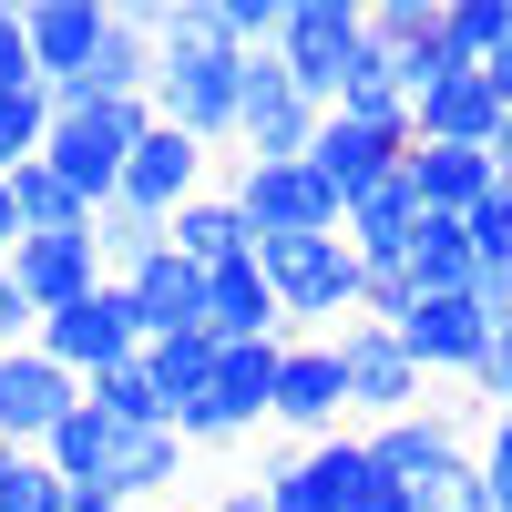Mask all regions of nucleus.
Masks as SVG:
<instances>
[{
  "instance_id": "nucleus-1",
  "label": "nucleus",
  "mask_w": 512,
  "mask_h": 512,
  "mask_svg": "<svg viewBox=\"0 0 512 512\" xmlns=\"http://www.w3.org/2000/svg\"><path fill=\"white\" fill-rule=\"evenodd\" d=\"M256 267H267V287H277L287 338H338V328L359 318L369 267L349 256V236H267V246H256Z\"/></svg>"
},
{
  "instance_id": "nucleus-2",
  "label": "nucleus",
  "mask_w": 512,
  "mask_h": 512,
  "mask_svg": "<svg viewBox=\"0 0 512 512\" xmlns=\"http://www.w3.org/2000/svg\"><path fill=\"white\" fill-rule=\"evenodd\" d=\"M236 103H246V52H226V41H164V72H154V123H175V134H195L205 154L236 144Z\"/></svg>"
},
{
  "instance_id": "nucleus-3",
  "label": "nucleus",
  "mask_w": 512,
  "mask_h": 512,
  "mask_svg": "<svg viewBox=\"0 0 512 512\" xmlns=\"http://www.w3.org/2000/svg\"><path fill=\"white\" fill-rule=\"evenodd\" d=\"M400 93H410V144H502V93H492V82H482V62H461L451 52V41H441V52L431 62H400Z\"/></svg>"
},
{
  "instance_id": "nucleus-4",
  "label": "nucleus",
  "mask_w": 512,
  "mask_h": 512,
  "mask_svg": "<svg viewBox=\"0 0 512 512\" xmlns=\"http://www.w3.org/2000/svg\"><path fill=\"white\" fill-rule=\"evenodd\" d=\"M144 123H154L144 103H52V144H41V164H52V175L103 216V205L123 195V164H134V134H144Z\"/></svg>"
},
{
  "instance_id": "nucleus-5",
  "label": "nucleus",
  "mask_w": 512,
  "mask_h": 512,
  "mask_svg": "<svg viewBox=\"0 0 512 512\" xmlns=\"http://www.w3.org/2000/svg\"><path fill=\"white\" fill-rule=\"evenodd\" d=\"M31 349L52 359V369H72L82 390H93L103 369H134V359H144V328H134V297H123V287L103 277L93 297H82V308H62V318H41V328H31Z\"/></svg>"
},
{
  "instance_id": "nucleus-6",
  "label": "nucleus",
  "mask_w": 512,
  "mask_h": 512,
  "mask_svg": "<svg viewBox=\"0 0 512 512\" xmlns=\"http://www.w3.org/2000/svg\"><path fill=\"white\" fill-rule=\"evenodd\" d=\"M359 41H369V11H359V0H287V21H277V62H287L297 93L328 113V103H338V72H349Z\"/></svg>"
},
{
  "instance_id": "nucleus-7",
  "label": "nucleus",
  "mask_w": 512,
  "mask_h": 512,
  "mask_svg": "<svg viewBox=\"0 0 512 512\" xmlns=\"http://www.w3.org/2000/svg\"><path fill=\"white\" fill-rule=\"evenodd\" d=\"M369 461H379V482H400V492L431 502V492L461 472V461H472V420H461L451 400L410 410V420H379V431H369Z\"/></svg>"
},
{
  "instance_id": "nucleus-8",
  "label": "nucleus",
  "mask_w": 512,
  "mask_h": 512,
  "mask_svg": "<svg viewBox=\"0 0 512 512\" xmlns=\"http://www.w3.org/2000/svg\"><path fill=\"white\" fill-rule=\"evenodd\" d=\"M338 379H349V420H410V410H431V379L410 369V349L390 328H369V318H349L338 328Z\"/></svg>"
},
{
  "instance_id": "nucleus-9",
  "label": "nucleus",
  "mask_w": 512,
  "mask_h": 512,
  "mask_svg": "<svg viewBox=\"0 0 512 512\" xmlns=\"http://www.w3.org/2000/svg\"><path fill=\"white\" fill-rule=\"evenodd\" d=\"M236 216L246 236L267 246V236H338V195L308 175V164H236Z\"/></svg>"
},
{
  "instance_id": "nucleus-10",
  "label": "nucleus",
  "mask_w": 512,
  "mask_h": 512,
  "mask_svg": "<svg viewBox=\"0 0 512 512\" xmlns=\"http://www.w3.org/2000/svg\"><path fill=\"white\" fill-rule=\"evenodd\" d=\"M72 410H82V379H72V369H52L41 349H11V359H0V451H41Z\"/></svg>"
},
{
  "instance_id": "nucleus-11",
  "label": "nucleus",
  "mask_w": 512,
  "mask_h": 512,
  "mask_svg": "<svg viewBox=\"0 0 512 512\" xmlns=\"http://www.w3.org/2000/svg\"><path fill=\"white\" fill-rule=\"evenodd\" d=\"M21 31H31L41 93H62V82H82V72H93V52L113 41V0H31Z\"/></svg>"
},
{
  "instance_id": "nucleus-12",
  "label": "nucleus",
  "mask_w": 512,
  "mask_h": 512,
  "mask_svg": "<svg viewBox=\"0 0 512 512\" xmlns=\"http://www.w3.org/2000/svg\"><path fill=\"white\" fill-rule=\"evenodd\" d=\"M400 154H410V134H379V123L328 113V123H318V144H308V175L338 195V216H349L369 185H390V175H400Z\"/></svg>"
},
{
  "instance_id": "nucleus-13",
  "label": "nucleus",
  "mask_w": 512,
  "mask_h": 512,
  "mask_svg": "<svg viewBox=\"0 0 512 512\" xmlns=\"http://www.w3.org/2000/svg\"><path fill=\"white\" fill-rule=\"evenodd\" d=\"M390 338L410 349V369H420V379H472V369H482V349H492V318L472 308V297H420V308H410Z\"/></svg>"
},
{
  "instance_id": "nucleus-14",
  "label": "nucleus",
  "mask_w": 512,
  "mask_h": 512,
  "mask_svg": "<svg viewBox=\"0 0 512 512\" xmlns=\"http://www.w3.org/2000/svg\"><path fill=\"white\" fill-rule=\"evenodd\" d=\"M205 154L195 134H175V123H144L134 134V164H123V205H144V216H164L175 226V205H195L205 195Z\"/></svg>"
},
{
  "instance_id": "nucleus-15",
  "label": "nucleus",
  "mask_w": 512,
  "mask_h": 512,
  "mask_svg": "<svg viewBox=\"0 0 512 512\" xmlns=\"http://www.w3.org/2000/svg\"><path fill=\"white\" fill-rule=\"evenodd\" d=\"M11 287L31 297V318H62V308H82V297L103 287L93 226H72V236H21V246H11Z\"/></svg>"
},
{
  "instance_id": "nucleus-16",
  "label": "nucleus",
  "mask_w": 512,
  "mask_h": 512,
  "mask_svg": "<svg viewBox=\"0 0 512 512\" xmlns=\"http://www.w3.org/2000/svg\"><path fill=\"white\" fill-rule=\"evenodd\" d=\"M267 420H287V431H308V441H328L338 420H349L338 338H287V359H277V410H267Z\"/></svg>"
},
{
  "instance_id": "nucleus-17",
  "label": "nucleus",
  "mask_w": 512,
  "mask_h": 512,
  "mask_svg": "<svg viewBox=\"0 0 512 512\" xmlns=\"http://www.w3.org/2000/svg\"><path fill=\"white\" fill-rule=\"evenodd\" d=\"M123 297H134V328H144V349L154 338H185V328H205V267H185L175 246L164 256H144L134 277H113Z\"/></svg>"
},
{
  "instance_id": "nucleus-18",
  "label": "nucleus",
  "mask_w": 512,
  "mask_h": 512,
  "mask_svg": "<svg viewBox=\"0 0 512 512\" xmlns=\"http://www.w3.org/2000/svg\"><path fill=\"white\" fill-rule=\"evenodd\" d=\"M400 175H410V195H420V216H472V205L502 185V164H492L482 144H410Z\"/></svg>"
},
{
  "instance_id": "nucleus-19",
  "label": "nucleus",
  "mask_w": 512,
  "mask_h": 512,
  "mask_svg": "<svg viewBox=\"0 0 512 512\" xmlns=\"http://www.w3.org/2000/svg\"><path fill=\"white\" fill-rule=\"evenodd\" d=\"M205 338H216V349H246V338H287L277 287H267V267H256V256H236V267L205 277Z\"/></svg>"
},
{
  "instance_id": "nucleus-20",
  "label": "nucleus",
  "mask_w": 512,
  "mask_h": 512,
  "mask_svg": "<svg viewBox=\"0 0 512 512\" xmlns=\"http://www.w3.org/2000/svg\"><path fill=\"white\" fill-rule=\"evenodd\" d=\"M338 236H349V256L379 277V267H410V236H420V195H410V175H390V185H369L349 216H338Z\"/></svg>"
},
{
  "instance_id": "nucleus-21",
  "label": "nucleus",
  "mask_w": 512,
  "mask_h": 512,
  "mask_svg": "<svg viewBox=\"0 0 512 512\" xmlns=\"http://www.w3.org/2000/svg\"><path fill=\"white\" fill-rule=\"evenodd\" d=\"M328 113H349V123H379V134H410V93H400V62L379 52V41H359L349 72H338V103Z\"/></svg>"
},
{
  "instance_id": "nucleus-22",
  "label": "nucleus",
  "mask_w": 512,
  "mask_h": 512,
  "mask_svg": "<svg viewBox=\"0 0 512 512\" xmlns=\"http://www.w3.org/2000/svg\"><path fill=\"white\" fill-rule=\"evenodd\" d=\"M164 236H175V256H185V267H205V277L236 267V256H256L236 195H195V205H175V226H164Z\"/></svg>"
},
{
  "instance_id": "nucleus-23",
  "label": "nucleus",
  "mask_w": 512,
  "mask_h": 512,
  "mask_svg": "<svg viewBox=\"0 0 512 512\" xmlns=\"http://www.w3.org/2000/svg\"><path fill=\"white\" fill-rule=\"evenodd\" d=\"M277 359H287V338H246V349H216V410L236 420V431H256V420L277 410Z\"/></svg>"
},
{
  "instance_id": "nucleus-24",
  "label": "nucleus",
  "mask_w": 512,
  "mask_h": 512,
  "mask_svg": "<svg viewBox=\"0 0 512 512\" xmlns=\"http://www.w3.org/2000/svg\"><path fill=\"white\" fill-rule=\"evenodd\" d=\"M185 441H175V420H164V431H123V451H113V492H123V512H144V502H164L185 482Z\"/></svg>"
},
{
  "instance_id": "nucleus-25",
  "label": "nucleus",
  "mask_w": 512,
  "mask_h": 512,
  "mask_svg": "<svg viewBox=\"0 0 512 512\" xmlns=\"http://www.w3.org/2000/svg\"><path fill=\"white\" fill-rule=\"evenodd\" d=\"M359 11H369V41L390 62H431L451 41V0H359Z\"/></svg>"
},
{
  "instance_id": "nucleus-26",
  "label": "nucleus",
  "mask_w": 512,
  "mask_h": 512,
  "mask_svg": "<svg viewBox=\"0 0 512 512\" xmlns=\"http://www.w3.org/2000/svg\"><path fill=\"white\" fill-rule=\"evenodd\" d=\"M113 451H123V431H113V420H103L93 400H82V410L62 420V431L41 441V461H52L62 482H103V492H113Z\"/></svg>"
},
{
  "instance_id": "nucleus-27",
  "label": "nucleus",
  "mask_w": 512,
  "mask_h": 512,
  "mask_svg": "<svg viewBox=\"0 0 512 512\" xmlns=\"http://www.w3.org/2000/svg\"><path fill=\"white\" fill-rule=\"evenodd\" d=\"M297 461H308V482H318V502H328V512H349V502L379 482V461H369V431H328V441H308Z\"/></svg>"
},
{
  "instance_id": "nucleus-28",
  "label": "nucleus",
  "mask_w": 512,
  "mask_h": 512,
  "mask_svg": "<svg viewBox=\"0 0 512 512\" xmlns=\"http://www.w3.org/2000/svg\"><path fill=\"white\" fill-rule=\"evenodd\" d=\"M164 246H175V236H164V216H144V205H123V195L93 216V256H103V277H134L144 256H164Z\"/></svg>"
},
{
  "instance_id": "nucleus-29",
  "label": "nucleus",
  "mask_w": 512,
  "mask_h": 512,
  "mask_svg": "<svg viewBox=\"0 0 512 512\" xmlns=\"http://www.w3.org/2000/svg\"><path fill=\"white\" fill-rule=\"evenodd\" d=\"M144 369H154L164 410H185V400H205V390H216V338H205V328H185V338H154V349H144Z\"/></svg>"
},
{
  "instance_id": "nucleus-30",
  "label": "nucleus",
  "mask_w": 512,
  "mask_h": 512,
  "mask_svg": "<svg viewBox=\"0 0 512 512\" xmlns=\"http://www.w3.org/2000/svg\"><path fill=\"white\" fill-rule=\"evenodd\" d=\"M82 400H93V410L113 420V431H164V420H175V410H164V390H154V369H144V359H134V369H103V379H93Z\"/></svg>"
},
{
  "instance_id": "nucleus-31",
  "label": "nucleus",
  "mask_w": 512,
  "mask_h": 512,
  "mask_svg": "<svg viewBox=\"0 0 512 512\" xmlns=\"http://www.w3.org/2000/svg\"><path fill=\"white\" fill-rule=\"evenodd\" d=\"M62 472H52V461H41V451H0V512H62Z\"/></svg>"
},
{
  "instance_id": "nucleus-32",
  "label": "nucleus",
  "mask_w": 512,
  "mask_h": 512,
  "mask_svg": "<svg viewBox=\"0 0 512 512\" xmlns=\"http://www.w3.org/2000/svg\"><path fill=\"white\" fill-rule=\"evenodd\" d=\"M41 144H52V93H21V103H0V175L41 164Z\"/></svg>"
},
{
  "instance_id": "nucleus-33",
  "label": "nucleus",
  "mask_w": 512,
  "mask_h": 512,
  "mask_svg": "<svg viewBox=\"0 0 512 512\" xmlns=\"http://www.w3.org/2000/svg\"><path fill=\"white\" fill-rule=\"evenodd\" d=\"M512 41V0H451V52L461 62H492Z\"/></svg>"
},
{
  "instance_id": "nucleus-34",
  "label": "nucleus",
  "mask_w": 512,
  "mask_h": 512,
  "mask_svg": "<svg viewBox=\"0 0 512 512\" xmlns=\"http://www.w3.org/2000/svg\"><path fill=\"white\" fill-rule=\"evenodd\" d=\"M461 236H472V267H502L512 277V185H492L472 216H461Z\"/></svg>"
},
{
  "instance_id": "nucleus-35",
  "label": "nucleus",
  "mask_w": 512,
  "mask_h": 512,
  "mask_svg": "<svg viewBox=\"0 0 512 512\" xmlns=\"http://www.w3.org/2000/svg\"><path fill=\"white\" fill-rule=\"evenodd\" d=\"M256 502H267V512H328V502H318V482H308V461H297V451H277L267 472H256Z\"/></svg>"
},
{
  "instance_id": "nucleus-36",
  "label": "nucleus",
  "mask_w": 512,
  "mask_h": 512,
  "mask_svg": "<svg viewBox=\"0 0 512 512\" xmlns=\"http://www.w3.org/2000/svg\"><path fill=\"white\" fill-rule=\"evenodd\" d=\"M21 93H41V72H31V31H21V11L0 0V103H21Z\"/></svg>"
},
{
  "instance_id": "nucleus-37",
  "label": "nucleus",
  "mask_w": 512,
  "mask_h": 512,
  "mask_svg": "<svg viewBox=\"0 0 512 512\" xmlns=\"http://www.w3.org/2000/svg\"><path fill=\"white\" fill-rule=\"evenodd\" d=\"M472 390H482L492 410H512V318L492 328V349H482V369H472Z\"/></svg>"
},
{
  "instance_id": "nucleus-38",
  "label": "nucleus",
  "mask_w": 512,
  "mask_h": 512,
  "mask_svg": "<svg viewBox=\"0 0 512 512\" xmlns=\"http://www.w3.org/2000/svg\"><path fill=\"white\" fill-rule=\"evenodd\" d=\"M420 512H492V482H482V461H461V472H451L431 502H420Z\"/></svg>"
},
{
  "instance_id": "nucleus-39",
  "label": "nucleus",
  "mask_w": 512,
  "mask_h": 512,
  "mask_svg": "<svg viewBox=\"0 0 512 512\" xmlns=\"http://www.w3.org/2000/svg\"><path fill=\"white\" fill-rule=\"evenodd\" d=\"M31 328H41V318H31V297L11 287V256H0V359H11V349H31Z\"/></svg>"
},
{
  "instance_id": "nucleus-40",
  "label": "nucleus",
  "mask_w": 512,
  "mask_h": 512,
  "mask_svg": "<svg viewBox=\"0 0 512 512\" xmlns=\"http://www.w3.org/2000/svg\"><path fill=\"white\" fill-rule=\"evenodd\" d=\"M472 461H482V482H492V492H512V410L482 420V451H472Z\"/></svg>"
},
{
  "instance_id": "nucleus-41",
  "label": "nucleus",
  "mask_w": 512,
  "mask_h": 512,
  "mask_svg": "<svg viewBox=\"0 0 512 512\" xmlns=\"http://www.w3.org/2000/svg\"><path fill=\"white\" fill-rule=\"evenodd\" d=\"M349 512H420V492H400V482H369Z\"/></svg>"
},
{
  "instance_id": "nucleus-42",
  "label": "nucleus",
  "mask_w": 512,
  "mask_h": 512,
  "mask_svg": "<svg viewBox=\"0 0 512 512\" xmlns=\"http://www.w3.org/2000/svg\"><path fill=\"white\" fill-rule=\"evenodd\" d=\"M62 512H123V492H103V482H72V492H62Z\"/></svg>"
},
{
  "instance_id": "nucleus-43",
  "label": "nucleus",
  "mask_w": 512,
  "mask_h": 512,
  "mask_svg": "<svg viewBox=\"0 0 512 512\" xmlns=\"http://www.w3.org/2000/svg\"><path fill=\"white\" fill-rule=\"evenodd\" d=\"M482 82H492V93H502V113H512V41H502V52L482 62Z\"/></svg>"
},
{
  "instance_id": "nucleus-44",
  "label": "nucleus",
  "mask_w": 512,
  "mask_h": 512,
  "mask_svg": "<svg viewBox=\"0 0 512 512\" xmlns=\"http://www.w3.org/2000/svg\"><path fill=\"white\" fill-rule=\"evenodd\" d=\"M21 246V205H11V175H0V256Z\"/></svg>"
},
{
  "instance_id": "nucleus-45",
  "label": "nucleus",
  "mask_w": 512,
  "mask_h": 512,
  "mask_svg": "<svg viewBox=\"0 0 512 512\" xmlns=\"http://www.w3.org/2000/svg\"><path fill=\"white\" fill-rule=\"evenodd\" d=\"M492 164H502V185H512V123H502V144H492Z\"/></svg>"
}]
</instances>
